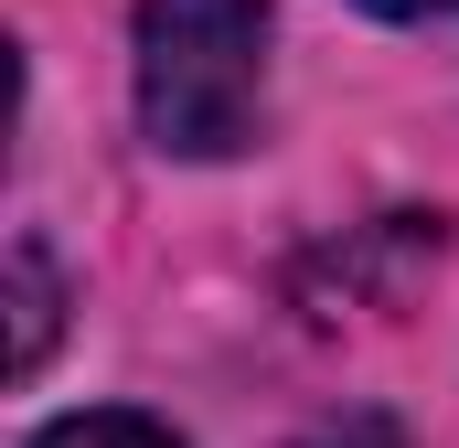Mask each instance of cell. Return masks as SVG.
Returning <instances> with one entry per match:
<instances>
[{
  "label": "cell",
  "mask_w": 459,
  "mask_h": 448,
  "mask_svg": "<svg viewBox=\"0 0 459 448\" xmlns=\"http://www.w3.org/2000/svg\"><path fill=\"white\" fill-rule=\"evenodd\" d=\"M11 321H22L11 363L32 374V363H43V341H54V267H43V246H32V235L11 246Z\"/></svg>",
  "instance_id": "obj_3"
},
{
  "label": "cell",
  "mask_w": 459,
  "mask_h": 448,
  "mask_svg": "<svg viewBox=\"0 0 459 448\" xmlns=\"http://www.w3.org/2000/svg\"><path fill=\"white\" fill-rule=\"evenodd\" d=\"M32 448H182V438L160 417H139V406H75V417L32 427Z\"/></svg>",
  "instance_id": "obj_2"
},
{
  "label": "cell",
  "mask_w": 459,
  "mask_h": 448,
  "mask_svg": "<svg viewBox=\"0 0 459 448\" xmlns=\"http://www.w3.org/2000/svg\"><path fill=\"white\" fill-rule=\"evenodd\" d=\"M139 128L171 160H235L267 97V0H139Z\"/></svg>",
  "instance_id": "obj_1"
},
{
  "label": "cell",
  "mask_w": 459,
  "mask_h": 448,
  "mask_svg": "<svg viewBox=\"0 0 459 448\" xmlns=\"http://www.w3.org/2000/svg\"><path fill=\"white\" fill-rule=\"evenodd\" d=\"M363 11H385V22H449L459 0H363Z\"/></svg>",
  "instance_id": "obj_5"
},
{
  "label": "cell",
  "mask_w": 459,
  "mask_h": 448,
  "mask_svg": "<svg viewBox=\"0 0 459 448\" xmlns=\"http://www.w3.org/2000/svg\"><path fill=\"white\" fill-rule=\"evenodd\" d=\"M289 448H406V438H395V417L352 406V417H332V427H310V438H289Z\"/></svg>",
  "instance_id": "obj_4"
}]
</instances>
